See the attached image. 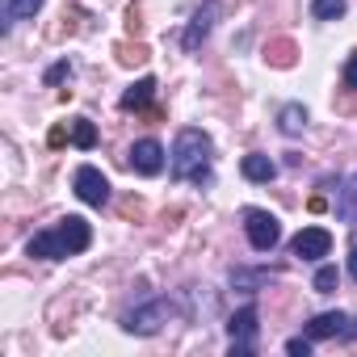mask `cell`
I'll use <instances>...</instances> for the list:
<instances>
[{"instance_id":"11","label":"cell","mask_w":357,"mask_h":357,"mask_svg":"<svg viewBox=\"0 0 357 357\" xmlns=\"http://www.w3.org/2000/svg\"><path fill=\"white\" fill-rule=\"evenodd\" d=\"M240 172L248 176V181H252V185H269V181H273V176H278V164H273L269 155H261V151H252V155H244V160H240Z\"/></svg>"},{"instance_id":"16","label":"cell","mask_w":357,"mask_h":357,"mask_svg":"<svg viewBox=\"0 0 357 357\" xmlns=\"http://www.w3.org/2000/svg\"><path fill=\"white\" fill-rule=\"evenodd\" d=\"M344 0H311V17L315 22H336V17H344Z\"/></svg>"},{"instance_id":"4","label":"cell","mask_w":357,"mask_h":357,"mask_svg":"<svg viewBox=\"0 0 357 357\" xmlns=\"http://www.w3.org/2000/svg\"><path fill=\"white\" fill-rule=\"evenodd\" d=\"M257 319H261L257 303L240 307V311L227 319V332H231V357H252V353H257Z\"/></svg>"},{"instance_id":"18","label":"cell","mask_w":357,"mask_h":357,"mask_svg":"<svg viewBox=\"0 0 357 357\" xmlns=\"http://www.w3.org/2000/svg\"><path fill=\"white\" fill-rule=\"evenodd\" d=\"M319 294H332L336 286H340V273H336V265H319V273H315V282H311Z\"/></svg>"},{"instance_id":"3","label":"cell","mask_w":357,"mask_h":357,"mask_svg":"<svg viewBox=\"0 0 357 357\" xmlns=\"http://www.w3.org/2000/svg\"><path fill=\"white\" fill-rule=\"evenodd\" d=\"M172 315H176V303H172V298H147L143 307H135V311L122 315V328H126L130 336H155Z\"/></svg>"},{"instance_id":"26","label":"cell","mask_w":357,"mask_h":357,"mask_svg":"<svg viewBox=\"0 0 357 357\" xmlns=\"http://www.w3.org/2000/svg\"><path fill=\"white\" fill-rule=\"evenodd\" d=\"M349 273H353V282H357V248H353V257H349Z\"/></svg>"},{"instance_id":"24","label":"cell","mask_w":357,"mask_h":357,"mask_svg":"<svg viewBox=\"0 0 357 357\" xmlns=\"http://www.w3.org/2000/svg\"><path fill=\"white\" fill-rule=\"evenodd\" d=\"M139 26H143V22H139V5H130V9H126V30L139 34Z\"/></svg>"},{"instance_id":"7","label":"cell","mask_w":357,"mask_h":357,"mask_svg":"<svg viewBox=\"0 0 357 357\" xmlns=\"http://www.w3.org/2000/svg\"><path fill=\"white\" fill-rule=\"evenodd\" d=\"M307 336L311 340H328V336H340V340H353L357 336V319L344 315V311H324L307 324Z\"/></svg>"},{"instance_id":"5","label":"cell","mask_w":357,"mask_h":357,"mask_svg":"<svg viewBox=\"0 0 357 357\" xmlns=\"http://www.w3.org/2000/svg\"><path fill=\"white\" fill-rule=\"evenodd\" d=\"M244 231H248V244H252L257 252H273V248H278V240H282L278 219H273L269 211H257V206H248V211H244Z\"/></svg>"},{"instance_id":"20","label":"cell","mask_w":357,"mask_h":357,"mask_svg":"<svg viewBox=\"0 0 357 357\" xmlns=\"http://www.w3.org/2000/svg\"><path fill=\"white\" fill-rule=\"evenodd\" d=\"M265 278H273V273H244V269H236V273H231V282H236V286H261Z\"/></svg>"},{"instance_id":"9","label":"cell","mask_w":357,"mask_h":357,"mask_svg":"<svg viewBox=\"0 0 357 357\" xmlns=\"http://www.w3.org/2000/svg\"><path fill=\"white\" fill-rule=\"evenodd\" d=\"M215 17H219V0H206V5L194 13V22H190V30L181 34V47L185 51H198L202 43H206V34L215 30Z\"/></svg>"},{"instance_id":"12","label":"cell","mask_w":357,"mask_h":357,"mask_svg":"<svg viewBox=\"0 0 357 357\" xmlns=\"http://www.w3.org/2000/svg\"><path fill=\"white\" fill-rule=\"evenodd\" d=\"M265 59H269L273 68H294V59H298V47H294L290 38H269V47H265Z\"/></svg>"},{"instance_id":"2","label":"cell","mask_w":357,"mask_h":357,"mask_svg":"<svg viewBox=\"0 0 357 357\" xmlns=\"http://www.w3.org/2000/svg\"><path fill=\"white\" fill-rule=\"evenodd\" d=\"M89 244H93V227H89L80 215H68V219H59L55 227H47V231H38V236L30 240V257L63 261V257L84 252Z\"/></svg>"},{"instance_id":"6","label":"cell","mask_w":357,"mask_h":357,"mask_svg":"<svg viewBox=\"0 0 357 357\" xmlns=\"http://www.w3.org/2000/svg\"><path fill=\"white\" fill-rule=\"evenodd\" d=\"M76 198L84 202V206H105L109 202V181L101 176V168H93V164H80L76 168Z\"/></svg>"},{"instance_id":"10","label":"cell","mask_w":357,"mask_h":357,"mask_svg":"<svg viewBox=\"0 0 357 357\" xmlns=\"http://www.w3.org/2000/svg\"><path fill=\"white\" fill-rule=\"evenodd\" d=\"M130 168H135L139 176H155V172L164 168V147H160L155 139H139V143L130 147Z\"/></svg>"},{"instance_id":"13","label":"cell","mask_w":357,"mask_h":357,"mask_svg":"<svg viewBox=\"0 0 357 357\" xmlns=\"http://www.w3.org/2000/svg\"><path fill=\"white\" fill-rule=\"evenodd\" d=\"M155 97V80L151 76H143L139 84H130L126 93H122V109H147V101Z\"/></svg>"},{"instance_id":"1","label":"cell","mask_w":357,"mask_h":357,"mask_svg":"<svg viewBox=\"0 0 357 357\" xmlns=\"http://www.w3.org/2000/svg\"><path fill=\"white\" fill-rule=\"evenodd\" d=\"M168 172H172V181H198V185L211 181V135L198 126H185L172 143Z\"/></svg>"},{"instance_id":"14","label":"cell","mask_w":357,"mask_h":357,"mask_svg":"<svg viewBox=\"0 0 357 357\" xmlns=\"http://www.w3.org/2000/svg\"><path fill=\"white\" fill-rule=\"evenodd\" d=\"M38 9H43V0H5V30L17 26V22L38 17Z\"/></svg>"},{"instance_id":"19","label":"cell","mask_w":357,"mask_h":357,"mask_svg":"<svg viewBox=\"0 0 357 357\" xmlns=\"http://www.w3.org/2000/svg\"><path fill=\"white\" fill-rule=\"evenodd\" d=\"M118 59H122L126 68H130V63H143V59H147V47H143V43H122V47H118Z\"/></svg>"},{"instance_id":"22","label":"cell","mask_w":357,"mask_h":357,"mask_svg":"<svg viewBox=\"0 0 357 357\" xmlns=\"http://www.w3.org/2000/svg\"><path fill=\"white\" fill-rule=\"evenodd\" d=\"M344 89H353L357 93V51L349 55V63H344Z\"/></svg>"},{"instance_id":"15","label":"cell","mask_w":357,"mask_h":357,"mask_svg":"<svg viewBox=\"0 0 357 357\" xmlns=\"http://www.w3.org/2000/svg\"><path fill=\"white\" fill-rule=\"evenodd\" d=\"M278 126H282V135H303V126H307V109H303L298 101L282 105V109H278Z\"/></svg>"},{"instance_id":"25","label":"cell","mask_w":357,"mask_h":357,"mask_svg":"<svg viewBox=\"0 0 357 357\" xmlns=\"http://www.w3.org/2000/svg\"><path fill=\"white\" fill-rule=\"evenodd\" d=\"M68 135H72L68 126H55V130L47 135V143H51V147H63V139H68Z\"/></svg>"},{"instance_id":"17","label":"cell","mask_w":357,"mask_h":357,"mask_svg":"<svg viewBox=\"0 0 357 357\" xmlns=\"http://www.w3.org/2000/svg\"><path fill=\"white\" fill-rule=\"evenodd\" d=\"M72 143H76V147H84V151H89V147H97V126H93L89 118H72Z\"/></svg>"},{"instance_id":"8","label":"cell","mask_w":357,"mask_h":357,"mask_svg":"<svg viewBox=\"0 0 357 357\" xmlns=\"http://www.w3.org/2000/svg\"><path fill=\"white\" fill-rule=\"evenodd\" d=\"M290 252L303 257V261H319V257L332 252V236H328L324 227H303V231L290 240Z\"/></svg>"},{"instance_id":"21","label":"cell","mask_w":357,"mask_h":357,"mask_svg":"<svg viewBox=\"0 0 357 357\" xmlns=\"http://www.w3.org/2000/svg\"><path fill=\"white\" fill-rule=\"evenodd\" d=\"M286 353H290V357H307V353H311V336H294V340H286Z\"/></svg>"},{"instance_id":"23","label":"cell","mask_w":357,"mask_h":357,"mask_svg":"<svg viewBox=\"0 0 357 357\" xmlns=\"http://www.w3.org/2000/svg\"><path fill=\"white\" fill-rule=\"evenodd\" d=\"M72 76V63H55L51 72H47V84H59V80H68Z\"/></svg>"}]
</instances>
